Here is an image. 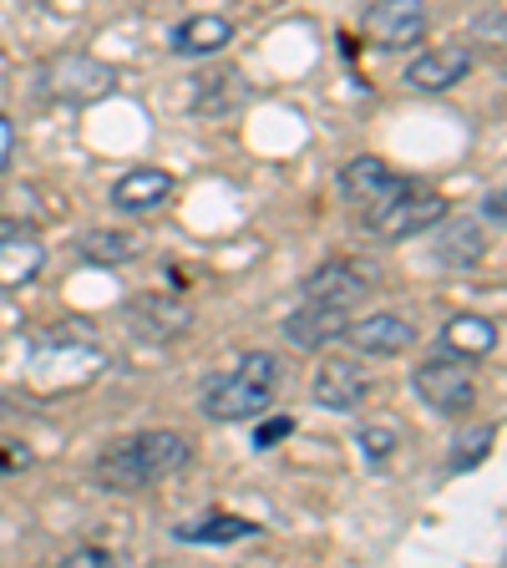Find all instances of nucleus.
Instances as JSON below:
<instances>
[{"label": "nucleus", "mask_w": 507, "mask_h": 568, "mask_svg": "<svg viewBox=\"0 0 507 568\" xmlns=\"http://www.w3.org/2000/svg\"><path fill=\"white\" fill-rule=\"evenodd\" d=\"M189 457H193V447L178 432H138V437H122L97 452L92 483L107 487V493H142V487L183 473Z\"/></svg>", "instance_id": "nucleus-1"}, {"label": "nucleus", "mask_w": 507, "mask_h": 568, "mask_svg": "<svg viewBox=\"0 0 507 568\" xmlns=\"http://www.w3.org/2000/svg\"><path fill=\"white\" fill-rule=\"evenodd\" d=\"M280 376L284 371L270 351H249V355H239L234 371H219V376L203 381L199 406L213 422H254V416L270 412Z\"/></svg>", "instance_id": "nucleus-2"}, {"label": "nucleus", "mask_w": 507, "mask_h": 568, "mask_svg": "<svg viewBox=\"0 0 507 568\" xmlns=\"http://www.w3.org/2000/svg\"><path fill=\"white\" fill-rule=\"evenodd\" d=\"M107 371V355L87 341H67V335H47L26 361V390L36 396H67V390L92 386Z\"/></svg>", "instance_id": "nucleus-3"}, {"label": "nucleus", "mask_w": 507, "mask_h": 568, "mask_svg": "<svg viewBox=\"0 0 507 568\" xmlns=\"http://www.w3.org/2000/svg\"><path fill=\"white\" fill-rule=\"evenodd\" d=\"M442 219H447V199L422 189V183H406V178L386 199L366 203V229L376 239H416L426 229H437Z\"/></svg>", "instance_id": "nucleus-4"}, {"label": "nucleus", "mask_w": 507, "mask_h": 568, "mask_svg": "<svg viewBox=\"0 0 507 568\" xmlns=\"http://www.w3.org/2000/svg\"><path fill=\"white\" fill-rule=\"evenodd\" d=\"M412 386H416V396H422L432 412H442V416H462L467 406L477 402L473 366L457 361V355H447V351L432 355V361H422L416 376H412Z\"/></svg>", "instance_id": "nucleus-5"}, {"label": "nucleus", "mask_w": 507, "mask_h": 568, "mask_svg": "<svg viewBox=\"0 0 507 568\" xmlns=\"http://www.w3.org/2000/svg\"><path fill=\"white\" fill-rule=\"evenodd\" d=\"M112 87H118V71L97 57H57L41 71V92L57 97V102H71V106L102 102Z\"/></svg>", "instance_id": "nucleus-6"}, {"label": "nucleus", "mask_w": 507, "mask_h": 568, "mask_svg": "<svg viewBox=\"0 0 507 568\" xmlns=\"http://www.w3.org/2000/svg\"><path fill=\"white\" fill-rule=\"evenodd\" d=\"M371 290H376V264H366V260H331L305 280V300L341 305V310H351L355 300H366Z\"/></svg>", "instance_id": "nucleus-7"}, {"label": "nucleus", "mask_w": 507, "mask_h": 568, "mask_svg": "<svg viewBox=\"0 0 507 568\" xmlns=\"http://www.w3.org/2000/svg\"><path fill=\"white\" fill-rule=\"evenodd\" d=\"M366 36L381 51L416 47L426 36V6L422 0H376L366 11Z\"/></svg>", "instance_id": "nucleus-8"}, {"label": "nucleus", "mask_w": 507, "mask_h": 568, "mask_svg": "<svg viewBox=\"0 0 507 568\" xmlns=\"http://www.w3.org/2000/svg\"><path fill=\"white\" fill-rule=\"evenodd\" d=\"M345 325H351V310L305 300L300 310H290V315H284V341L300 345V351H325L331 341H341V335H345Z\"/></svg>", "instance_id": "nucleus-9"}, {"label": "nucleus", "mask_w": 507, "mask_h": 568, "mask_svg": "<svg viewBox=\"0 0 507 568\" xmlns=\"http://www.w3.org/2000/svg\"><path fill=\"white\" fill-rule=\"evenodd\" d=\"M345 341L366 355H402L406 345L416 341V325L406 315H396V310H376V315H366V320H351V325H345Z\"/></svg>", "instance_id": "nucleus-10"}, {"label": "nucleus", "mask_w": 507, "mask_h": 568, "mask_svg": "<svg viewBox=\"0 0 507 568\" xmlns=\"http://www.w3.org/2000/svg\"><path fill=\"white\" fill-rule=\"evenodd\" d=\"M320 406H331V412H355V406L371 396V376L355 361H320L315 381H310Z\"/></svg>", "instance_id": "nucleus-11"}, {"label": "nucleus", "mask_w": 507, "mask_h": 568, "mask_svg": "<svg viewBox=\"0 0 507 568\" xmlns=\"http://www.w3.org/2000/svg\"><path fill=\"white\" fill-rule=\"evenodd\" d=\"M47 270V244L36 229H0V290H21Z\"/></svg>", "instance_id": "nucleus-12"}, {"label": "nucleus", "mask_w": 507, "mask_h": 568, "mask_svg": "<svg viewBox=\"0 0 507 568\" xmlns=\"http://www.w3.org/2000/svg\"><path fill=\"white\" fill-rule=\"evenodd\" d=\"M473 77V47H442V51H426L406 67V82L416 92H447V87L467 82Z\"/></svg>", "instance_id": "nucleus-13"}, {"label": "nucleus", "mask_w": 507, "mask_h": 568, "mask_svg": "<svg viewBox=\"0 0 507 568\" xmlns=\"http://www.w3.org/2000/svg\"><path fill=\"white\" fill-rule=\"evenodd\" d=\"M128 320L132 331L142 335V341H173V335L189 331V305L183 300H163V295H142L128 305Z\"/></svg>", "instance_id": "nucleus-14"}, {"label": "nucleus", "mask_w": 507, "mask_h": 568, "mask_svg": "<svg viewBox=\"0 0 507 568\" xmlns=\"http://www.w3.org/2000/svg\"><path fill=\"white\" fill-rule=\"evenodd\" d=\"M168 193H173V178H168L163 168H138V173H122L118 183H112V209L118 213H153L168 203Z\"/></svg>", "instance_id": "nucleus-15"}, {"label": "nucleus", "mask_w": 507, "mask_h": 568, "mask_svg": "<svg viewBox=\"0 0 507 568\" xmlns=\"http://www.w3.org/2000/svg\"><path fill=\"white\" fill-rule=\"evenodd\" d=\"M442 351L457 355V361H467V366L487 361V355L497 351V320H487V315L447 320V325H442Z\"/></svg>", "instance_id": "nucleus-16"}, {"label": "nucleus", "mask_w": 507, "mask_h": 568, "mask_svg": "<svg viewBox=\"0 0 507 568\" xmlns=\"http://www.w3.org/2000/svg\"><path fill=\"white\" fill-rule=\"evenodd\" d=\"M396 183H402V173H391L381 158H355V163L341 168V199L361 203V209L376 203V199H386Z\"/></svg>", "instance_id": "nucleus-17"}, {"label": "nucleus", "mask_w": 507, "mask_h": 568, "mask_svg": "<svg viewBox=\"0 0 507 568\" xmlns=\"http://www.w3.org/2000/svg\"><path fill=\"white\" fill-rule=\"evenodd\" d=\"M234 41V21L229 16H189L173 31V51L178 57H213Z\"/></svg>", "instance_id": "nucleus-18"}, {"label": "nucleus", "mask_w": 507, "mask_h": 568, "mask_svg": "<svg viewBox=\"0 0 507 568\" xmlns=\"http://www.w3.org/2000/svg\"><path fill=\"white\" fill-rule=\"evenodd\" d=\"M254 532H260V523L213 508V513H203V518H193V523H178L173 538L178 544H239V538H254Z\"/></svg>", "instance_id": "nucleus-19"}, {"label": "nucleus", "mask_w": 507, "mask_h": 568, "mask_svg": "<svg viewBox=\"0 0 507 568\" xmlns=\"http://www.w3.org/2000/svg\"><path fill=\"white\" fill-rule=\"evenodd\" d=\"M483 254H487L483 224H477V219H452L447 234H442V244H437V260L447 264V270H473Z\"/></svg>", "instance_id": "nucleus-20"}, {"label": "nucleus", "mask_w": 507, "mask_h": 568, "mask_svg": "<svg viewBox=\"0 0 507 568\" xmlns=\"http://www.w3.org/2000/svg\"><path fill=\"white\" fill-rule=\"evenodd\" d=\"M239 102H249V87L239 71H213V77L199 82V92H193V106H199L203 118H229Z\"/></svg>", "instance_id": "nucleus-21"}, {"label": "nucleus", "mask_w": 507, "mask_h": 568, "mask_svg": "<svg viewBox=\"0 0 507 568\" xmlns=\"http://www.w3.org/2000/svg\"><path fill=\"white\" fill-rule=\"evenodd\" d=\"M77 254L87 264H122V260H138L142 254V239L128 234V229H92V234L77 239Z\"/></svg>", "instance_id": "nucleus-22"}, {"label": "nucleus", "mask_w": 507, "mask_h": 568, "mask_svg": "<svg viewBox=\"0 0 507 568\" xmlns=\"http://www.w3.org/2000/svg\"><path fill=\"white\" fill-rule=\"evenodd\" d=\"M41 193L31 189V183H21V189H11L6 199H0V224H21V229H41V219H51L47 209H41Z\"/></svg>", "instance_id": "nucleus-23"}, {"label": "nucleus", "mask_w": 507, "mask_h": 568, "mask_svg": "<svg viewBox=\"0 0 507 568\" xmlns=\"http://www.w3.org/2000/svg\"><path fill=\"white\" fill-rule=\"evenodd\" d=\"M493 437H497L493 426H477V432H467V437L457 442V452H452L447 467H452V473H467V467H477V462L493 452Z\"/></svg>", "instance_id": "nucleus-24"}, {"label": "nucleus", "mask_w": 507, "mask_h": 568, "mask_svg": "<svg viewBox=\"0 0 507 568\" xmlns=\"http://www.w3.org/2000/svg\"><path fill=\"white\" fill-rule=\"evenodd\" d=\"M355 442H361V457L366 462H386L391 452H396V432H391V426H366Z\"/></svg>", "instance_id": "nucleus-25"}, {"label": "nucleus", "mask_w": 507, "mask_h": 568, "mask_svg": "<svg viewBox=\"0 0 507 568\" xmlns=\"http://www.w3.org/2000/svg\"><path fill=\"white\" fill-rule=\"evenodd\" d=\"M290 432H295V416H270V422L254 426V447L270 452V447H280V442L290 437Z\"/></svg>", "instance_id": "nucleus-26"}, {"label": "nucleus", "mask_w": 507, "mask_h": 568, "mask_svg": "<svg viewBox=\"0 0 507 568\" xmlns=\"http://www.w3.org/2000/svg\"><path fill=\"white\" fill-rule=\"evenodd\" d=\"M31 467V447L26 442H11V437H0V477H11V473H26Z\"/></svg>", "instance_id": "nucleus-27"}, {"label": "nucleus", "mask_w": 507, "mask_h": 568, "mask_svg": "<svg viewBox=\"0 0 507 568\" xmlns=\"http://www.w3.org/2000/svg\"><path fill=\"white\" fill-rule=\"evenodd\" d=\"M11 153H16V128H11V118L0 112V173L11 168Z\"/></svg>", "instance_id": "nucleus-28"}, {"label": "nucleus", "mask_w": 507, "mask_h": 568, "mask_svg": "<svg viewBox=\"0 0 507 568\" xmlns=\"http://www.w3.org/2000/svg\"><path fill=\"white\" fill-rule=\"evenodd\" d=\"M67 564H118V554H107V548H77V554H67Z\"/></svg>", "instance_id": "nucleus-29"}, {"label": "nucleus", "mask_w": 507, "mask_h": 568, "mask_svg": "<svg viewBox=\"0 0 507 568\" xmlns=\"http://www.w3.org/2000/svg\"><path fill=\"white\" fill-rule=\"evenodd\" d=\"M483 219H487V224H493V229L503 224V193H497V189L483 199Z\"/></svg>", "instance_id": "nucleus-30"}, {"label": "nucleus", "mask_w": 507, "mask_h": 568, "mask_svg": "<svg viewBox=\"0 0 507 568\" xmlns=\"http://www.w3.org/2000/svg\"><path fill=\"white\" fill-rule=\"evenodd\" d=\"M0 416H6V402H0Z\"/></svg>", "instance_id": "nucleus-31"}]
</instances>
